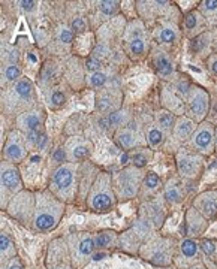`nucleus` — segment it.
Returning <instances> with one entry per match:
<instances>
[{
    "instance_id": "f257e3e1",
    "label": "nucleus",
    "mask_w": 217,
    "mask_h": 269,
    "mask_svg": "<svg viewBox=\"0 0 217 269\" xmlns=\"http://www.w3.org/2000/svg\"><path fill=\"white\" fill-rule=\"evenodd\" d=\"M65 202L54 196L50 190L36 194V206L33 215V227L38 232H50L56 229L63 217Z\"/></svg>"
},
{
    "instance_id": "f03ea898",
    "label": "nucleus",
    "mask_w": 217,
    "mask_h": 269,
    "mask_svg": "<svg viewBox=\"0 0 217 269\" xmlns=\"http://www.w3.org/2000/svg\"><path fill=\"white\" fill-rule=\"evenodd\" d=\"M139 256L154 266L168 268L174 263L175 259V241L166 236L148 238L141 245Z\"/></svg>"
},
{
    "instance_id": "7ed1b4c3",
    "label": "nucleus",
    "mask_w": 217,
    "mask_h": 269,
    "mask_svg": "<svg viewBox=\"0 0 217 269\" xmlns=\"http://www.w3.org/2000/svg\"><path fill=\"white\" fill-rule=\"evenodd\" d=\"M117 196L112 185V177L107 172H101L92 184L90 193L87 194V206L99 214L111 212L115 208Z\"/></svg>"
},
{
    "instance_id": "20e7f679",
    "label": "nucleus",
    "mask_w": 217,
    "mask_h": 269,
    "mask_svg": "<svg viewBox=\"0 0 217 269\" xmlns=\"http://www.w3.org/2000/svg\"><path fill=\"white\" fill-rule=\"evenodd\" d=\"M144 178L145 175L142 174V171L135 166L115 172L112 175V185H114L117 200L124 202V200H130L136 197L142 187Z\"/></svg>"
},
{
    "instance_id": "39448f33",
    "label": "nucleus",
    "mask_w": 217,
    "mask_h": 269,
    "mask_svg": "<svg viewBox=\"0 0 217 269\" xmlns=\"http://www.w3.org/2000/svg\"><path fill=\"white\" fill-rule=\"evenodd\" d=\"M35 100V90L27 78L18 80L11 89L3 94V109L9 114H23L21 111L29 108Z\"/></svg>"
},
{
    "instance_id": "423d86ee",
    "label": "nucleus",
    "mask_w": 217,
    "mask_h": 269,
    "mask_svg": "<svg viewBox=\"0 0 217 269\" xmlns=\"http://www.w3.org/2000/svg\"><path fill=\"white\" fill-rule=\"evenodd\" d=\"M77 165L74 163H68V165H62L51 178V185H50V191L57 196L60 200L66 202H72L75 199L77 194Z\"/></svg>"
},
{
    "instance_id": "0eeeda50",
    "label": "nucleus",
    "mask_w": 217,
    "mask_h": 269,
    "mask_svg": "<svg viewBox=\"0 0 217 269\" xmlns=\"http://www.w3.org/2000/svg\"><path fill=\"white\" fill-rule=\"evenodd\" d=\"M69 257L74 268H81L86 263H89L90 259H93L96 245H95V236L90 233H75L69 236Z\"/></svg>"
},
{
    "instance_id": "6e6552de",
    "label": "nucleus",
    "mask_w": 217,
    "mask_h": 269,
    "mask_svg": "<svg viewBox=\"0 0 217 269\" xmlns=\"http://www.w3.org/2000/svg\"><path fill=\"white\" fill-rule=\"evenodd\" d=\"M35 206H36V196L30 191H20L11 199L6 211L11 217H14L20 223L30 224L33 223Z\"/></svg>"
},
{
    "instance_id": "1a4fd4ad",
    "label": "nucleus",
    "mask_w": 217,
    "mask_h": 269,
    "mask_svg": "<svg viewBox=\"0 0 217 269\" xmlns=\"http://www.w3.org/2000/svg\"><path fill=\"white\" fill-rule=\"evenodd\" d=\"M23 191V181L15 163L2 162V209H6L11 199Z\"/></svg>"
},
{
    "instance_id": "9d476101",
    "label": "nucleus",
    "mask_w": 217,
    "mask_h": 269,
    "mask_svg": "<svg viewBox=\"0 0 217 269\" xmlns=\"http://www.w3.org/2000/svg\"><path fill=\"white\" fill-rule=\"evenodd\" d=\"M210 111V94L202 87L193 86L187 93L186 100V114L189 118H192L195 123H204V118L207 117Z\"/></svg>"
},
{
    "instance_id": "9b49d317",
    "label": "nucleus",
    "mask_w": 217,
    "mask_h": 269,
    "mask_svg": "<svg viewBox=\"0 0 217 269\" xmlns=\"http://www.w3.org/2000/svg\"><path fill=\"white\" fill-rule=\"evenodd\" d=\"M190 148L201 154L210 156L216 148V130L210 123H201L190 138Z\"/></svg>"
},
{
    "instance_id": "f8f14e48",
    "label": "nucleus",
    "mask_w": 217,
    "mask_h": 269,
    "mask_svg": "<svg viewBox=\"0 0 217 269\" xmlns=\"http://www.w3.org/2000/svg\"><path fill=\"white\" fill-rule=\"evenodd\" d=\"M177 168L178 174L184 179L193 181L202 174L204 159L201 154L189 150H183L177 154Z\"/></svg>"
},
{
    "instance_id": "ddd939ff",
    "label": "nucleus",
    "mask_w": 217,
    "mask_h": 269,
    "mask_svg": "<svg viewBox=\"0 0 217 269\" xmlns=\"http://www.w3.org/2000/svg\"><path fill=\"white\" fill-rule=\"evenodd\" d=\"M3 156L11 163H20L27 157V141L20 132H11L3 148Z\"/></svg>"
},
{
    "instance_id": "4468645a",
    "label": "nucleus",
    "mask_w": 217,
    "mask_h": 269,
    "mask_svg": "<svg viewBox=\"0 0 217 269\" xmlns=\"http://www.w3.org/2000/svg\"><path fill=\"white\" fill-rule=\"evenodd\" d=\"M208 227V220L196 211L193 206L189 208L184 214V223H183V235H186L190 239L199 238Z\"/></svg>"
},
{
    "instance_id": "2eb2a0df",
    "label": "nucleus",
    "mask_w": 217,
    "mask_h": 269,
    "mask_svg": "<svg viewBox=\"0 0 217 269\" xmlns=\"http://www.w3.org/2000/svg\"><path fill=\"white\" fill-rule=\"evenodd\" d=\"M139 217L147 220L148 223L153 224L154 229H159L163 226V221L166 218V211L163 206V202L156 199H150L145 203H142L141 209H139Z\"/></svg>"
},
{
    "instance_id": "dca6fc26",
    "label": "nucleus",
    "mask_w": 217,
    "mask_h": 269,
    "mask_svg": "<svg viewBox=\"0 0 217 269\" xmlns=\"http://www.w3.org/2000/svg\"><path fill=\"white\" fill-rule=\"evenodd\" d=\"M193 208L208 221L217 218V190H207L193 199Z\"/></svg>"
},
{
    "instance_id": "f3484780",
    "label": "nucleus",
    "mask_w": 217,
    "mask_h": 269,
    "mask_svg": "<svg viewBox=\"0 0 217 269\" xmlns=\"http://www.w3.org/2000/svg\"><path fill=\"white\" fill-rule=\"evenodd\" d=\"M44 120H45L44 111H41V109H29V111H24L23 114H20L17 117V127H18V130H21V132H24L27 135V133L42 127Z\"/></svg>"
},
{
    "instance_id": "a211bd4d",
    "label": "nucleus",
    "mask_w": 217,
    "mask_h": 269,
    "mask_svg": "<svg viewBox=\"0 0 217 269\" xmlns=\"http://www.w3.org/2000/svg\"><path fill=\"white\" fill-rule=\"evenodd\" d=\"M93 145L89 139H83V138H72L68 142V159H71L72 162H80L87 159L92 154Z\"/></svg>"
},
{
    "instance_id": "6ab92c4d",
    "label": "nucleus",
    "mask_w": 217,
    "mask_h": 269,
    "mask_svg": "<svg viewBox=\"0 0 217 269\" xmlns=\"http://www.w3.org/2000/svg\"><path fill=\"white\" fill-rule=\"evenodd\" d=\"M120 100H121V94L114 91V90H108V91H102L98 96V103L96 108L101 112H105L108 115V112H117L120 111Z\"/></svg>"
},
{
    "instance_id": "aec40b11",
    "label": "nucleus",
    "mask_w": 217,
    "mask_h": 269,
    "mask_svg": "<svg viewBox=\"0 0 217 269\" xmlns=\"http://www.w3.org/2000/svg\"><path fill=\"white\" fill-rule=\"evenodd\" d=\"M207 20L199 11H192L184 17V32L189 36H199L204 33Z\"/></svg>"
},
{
    "instance_id": "412c9836",
    "label": "nucleus",
    "mask_w": 217,
    "mask_h": 269,
    "mask_svg": "<svg viewBox=\"0 0 217 269\" xmlns=\"http://www.w3.org/2000/svg\"><path fill=\"white\" fill-rule=\"evenodd\" d=\"M196 130V123L189 118V117H180L177 118V123H175V127L172 130L174 133V138L180 142H186V141H190L192 135L195 133Z\"/></svg>"
},
{
    "instance_id": "4be33fe9",
    "label": "nucleus",
    "mask_w": 217,
    "mask_h": 269,
    "mask_svg": "<svg viewBox=\"0 0 217 269\" xmlns=\"http://www.w3.org/2000/svg\"><path fill=\"white\" fill-rule=\"evenodd\" d=\"M163 197L169 205H180L184 200V187L178 179H169L163 187Z\"/></svg>"
},
{
    "instance_id": "5701e85b",
    "label": "nucleus",
    "mask_w": 217,
    "mask_h": 269,
    "mask_svg": "<svg viewBox=\"0 0 217 269\" xmlns=\"http://www.w3.org/2000/svg\"><path fill=\"white\" fill-rule=\"evenodd\" d=\"M115 142H117L121 148H124V150H132V148H135V147L139 144L136 129H133L132 124H127V126L118 129V132L115 133Z\"/></svg>"
},
{
    "instance_id": "b1692460",
    "label": "nucleus",
    "mask_w": 217,
    "mask_h": 269,
    "mask_svg": "<svg viewBox=\"0 0 217 269\" xmlns=\"http://www.w3.org/2000/svg\"><path fill=\"white\" fill-rule=\"evenodd\" d=\"M153 63H154V68H156V72L162 77V78H169L174 75V65L172 62L169 60V57L162 53V51H156L154 56H153Z\"/></svg>"
},
{
    "instance_id": "393cba45",
    "label": "nucleus",
    "mask_w": 217,
    "mask_h": 269,
    "mask_svg": "<svg viewBox=\"0 0 217 269\" xmlns=\"http://www.w3.org/2000/svg\"><path fill=\"white\" fill-rule=\"evenodd\" d=\"M141 238L135 233L133 229L124 232L123 235H120V239H118V245L121 250L127 251V253H138L139 254V250H141Z\"/></svg>"
},
{
    "instance_id": "a878e982",
    "label": "nucleus",
    "mask_w": 217,
    "mask_h": 269,
    "mask_svg": "<svg viewBox=\"0 0 217 269\" xmlns=\"http://www.w3.org/2000/svg\"><path fill=\"white\" fill-rule=\"evenodd\" d=\"M201 245L190 238H186L180 242V254L184 259V262H193L199 257Z\"/></svg>"
},
{
    "instance_id": "bb28decb",
    "label": "nucleus",
    "mask_w": 217,
    "mask_h": 269,
    "mask_svg": "<svg viewBox=\"0 0 217 269\" xmlns=\"http://www.w3.org/2000/svg\"><path fill=\"white\" fill-rule=\"evenodd\" d=\"M120 236L114 230H101L95 235V245L98 250H107L118 245Z\"/></svg>"
},
{
    "instance_id": "cd10ccee",
    "label": "nucleus",
    "mask_w": 217,
    "mask_h": 269,
    "mask_svg": "<svg viewBox=\"0 0 217 269\" xmlns=\"http://www.w3.org/2000/svg\"><path fill=\"white\" fill-rule=\"evenodd\" d=\"M0 253H2V262L6 263L11 259L17 257V248L14 241L11 239V236L6 232L0 233Z\"/></svg>"
},
{
    "instance_id": "c85d7f7f",
    "label": "nucleus",
    "mask_w": 217,
    "mask_h": 269,
    "mask_svg": "<svg viewBox=\"0 0 217 269\" xmlns=\"http://www.w3.org/2000/svg\"><path fill=\"white\" fill-rule=\"evenodd\" d=\"M175 123H177L175 114H172L171 111L163 109V111L157 112L156 124H157V127H159L163 133H171V132L174 130V127H175Z\"/></svg>"
},
{
    "instance_id": "c756f323",
    "label": "nucleus",
    "mask_w": 217,
    "mask_h": 269,
    "mask_svg": "<svg viewBox=\"0 0 217 269\" xmlns=\"http://www.w3.org/2000/svg\"><path fill=\"white\" fill-rule=\"evenodd\" d=\"M127 111H117V112H112L105 115L104 118H101V127L102 129H111V127H118V126H123L127 120Z\"/></svg>"
},
{
    "instance_id": "7c9ffc66",
    "label": "nucleus",
    "mask_w": 217,
    "mask_h": 269,
    "mask_svg": "<svg viewBox=\"0 0 217 269\" xmlns=\"http://www.w3.org/2000/svg\"><path fill=\"white\" fill-rule=\"evenodd\" d=\"M130 163L138 168V169H142L144 166H147V163L151 160V153L147 151V148H135L130 154Z\"/></svg>"
},
{
    "instance_id": "2f4dec72",
    "label": "nucleus",
    "mask_w": 217,
    "mask_h": 269,
    "mask_svg": "<svg viewBox=\"0 0 217 269\" xmlns=\"http://www.w3.org/2000/svg\"><path fill=\"white\" fill-rule=\"evenodd\" d=\"M160 187V178L156 172H148L144 178L142 182V190H144V196H148L151 193H156Z\"/></svg>"
},
{
    "instance_id": "473e14b6",
    "label": "nucleus",
    "mask_w": 217,
    "mask_h": 269,
    "mask_svg": "<svg viewBox=\"0 0 217 269\" xmlns=\"http://www.w3.org/2000/svg\"><path fill=\"white\" fill-rule=\"evenodd\" d=\"M163 141H165V133L157 127V124L150 126L147 132V142L150 144V147L157 148L163 144Z\"/></svg>"
},
{
    "instance_id": "72a5a7b5",
    "label": "nucleus",
    "mask_w": 217,
    "mask_h": 269,
    "mask_svg": "<svg viewBox=\"0 0 217 269\" xmlns=\"http://www.w3.org/2000/svg\"><path fill=\"white\" fill-rule=\"evenodd\" d=\"M199 12L204 15V18L213 24H217V2L216 0H207L202 2L199 6Z\"/></svg>"
},
{
    "instance_id": "f704fd0d",
    "label": "nucleus",
    "mask_w": 217,
    "mask_h": 269,
    "mask_svg": "<svg viewBox=\"0 0 217 269\" xmlns=\"http://www.w3.org/2000/svg\"><path fill=\"white\" fill-rule=\"evenodd\" d=\"M127 50L132 56L135 57H141L145 50H147V44H145V39L144 38H135V39H130L127 41Z\"/></svg>"
},
{
    "instance_id": "c9c22d12",
    "label": "nucleus",
    "mask_w": 217,
    "mask_h": 269,
    "mask_svg": "<svg viewBox=\"0 0 217 269\" xmlns=\"http://www.w3.org/2000/svg\"><path fill=\"white\" fill-rule=\"evenodd\" d=\"M177 41V29L172 24H165L160 30V42L163 45H172Z\"/></svg>"
},
{
    "instance_id": "e433bc0d",
    "label": "nucleus",
    "mask_w": 217,
    "mask_h": 269,
    "mask_svg": "<svg viewBox=\"0 0 217 269\" xmlns=\"http://www.w3.org/2000/svg\"><path fill=\"white\" fill-rule=\"evenodd\" d=\"M199 245H201L202 253H204L208 259H211V260H217V241L216 239H202V241L199 242Z\"/></svg>"
},
{
    "instance_id": "4c0bfd02",
    "label": "nucleus",
    "mask_w": 217,
    "mask_h": 269,
    "mask_svg": "<svg viewBox=\"0 0 217 269\" xmlns=\"http://www.w3.org/2000/svg\"><path fill=\"white\" fill-rule=\"evenodd\" d=\"M98 8L99 11L105 15V17H112L115 15V12L118 11L120 8V2H115V0H107V2H99L98 3Z\"/></svg>"
},
{
    "instance_id": "58836bf2",
    "label": "nucleus",
    "mask_w": 217,
    "mask_h": 269,
    "mask_svg": "<svg viewBox=\"0 0 217 269\" xmlns=\"http://www.w3.org/2000/svg\"><path fill=\"white\" fill-rule=\"evenodd\" d=\"M89 86L90 87H93V89H101V87H104L105 86V83L108 81V77H107V74H104V72H95V74H90V77H89Z\"/></svg>"
},
{
    "instance_id": "ea45409f",
    "label": "nucleus",
    "mask_w": 217,
    "mask_h": 269,
    "mask_svg": "<svg viewBox=\"0 0 217 269\" xmlns=\"http://www.w3.org/2000/svg\"><path fill=\"white\" fill-rule=\"evenodd\" d=\"M20 75H21V71H20V68L17 66V65H8L6 68H5V80L8 81V83H15V81H18V78H20Z\"/></svg>"
},
{
    "instance_id": "a19ab883",
    "label": "nucleus",
    "mask_w": 217,
    "mask_h": 269,
    "mask_svg": "<svg viewBox=\"0 0 217 269\" xmlns=\"http://www.w3.org/2000/svg\"><path fill=\"white\" fill-rule=\"evenodd\" d=\"M59 41L62 42V44H71L72 41H74V32H72V29H68V27H62L60 30H59Z\"/></svg>"
},
{
    "instance_id": "79ce46f5",
    "label": "nucleus",
    "mask_w": 217,
    "mask_h": 269,
    "mask_svg": "<svg viewBox=\"0 0 217 269\" xmlns=\"http://www.w3.org/2000/svg\"><path fill=\"white\" fill-rule=\"evenodd\" d=\"M71 27H72V30H74L75 33H83V32H86V30H87V23L84 21V18L77 17V18H74V20H72Z\"/></svg>"
},
{
    "instance_id": "37998d69",
    "label": "nucleus",
    "mask_w": 217,
    "mask_h": 269,
    "mask_svg": "<svg viewBox=\"0 0 217 269\" xmlns=\"http://www.w3.org/2000/svg\"><path fill=\"white\" fill-rule=\"evenodd\" d=\"M101 66H102V63H101V60L96 59V57H89V59L86 60V69H87L89 72H92V74L99 72Z\"/></svg>"
},
{
    "instance_id": "c03bdc74",
    "label": "nucleus",
    "mask_w": 217,
    "mask_h": 269,
    "mask_svg": "<svg viewBox=\"0 0 217 269\" xmlns=\"http://www.w3.org/2000/svg\"><path fill=\"white\" fill-rule=\"evenodd\" d=\"M65 100H66L65 94H63L62 91H59V90H56V91L51 94V103H53L54 106H62V105L65 103Z\"/></svg>"
},
{
    "instance_id": "a18cd8bd",
    "label": "nucleus",
    "mask_w": 217,
    "mask_h": 269,
    "mask_svg": "<svg viewBox=\"0 0 217 269\" xmlns=\"http://www.w3.org/2000/svg\"><path fill=\"white\" fill-rule=\"evenodd\" d=\"M2 269H24V266H23V263H21V260L18 257H14L9 262L3 263V268Z\"/></svg>"
},
{
    "instance_id": "49530a36",
    "label": "nucleus",
    "mask_w": 217,
    "mask_h": 269,
    "mask_svg": "<svg viewBox=\"0 0 217 269\" xmlns=\"http://www.w3.org/2000/svg\"><path fill=\"white\" fill-rule=\"evenodd\" d=\"M53 159H54L57 163H63V162L68 159V153H66V150H63V148L56 150V151L53 153Z\"/></svg>"
},
{
    "instance_id": "de8ad7c7",
    "label": "nucleus",
    "mask_w": 217,
    "mask_h": 269,
    "mask_svg": "<svg viewBox=\"0 0 217 269\" xmlns=\"http://www.w3.org/2000/svg\"><path fill=\"white\" fill-rule=\"evenodd\" d=\"M54 71H56V66H54V65H51V66H50V63L45 65L44 69H42V80H44V81H45V80H50V78L54 75Z\"/></svg>"
},
{
    "instance_id": "09e8293b",
    "label": "nucleus",
    "mask_w": 217,
    "mask_h": 269,
    "mask_svg": "<svg viewBox=\"0 0 217 269\" xmlns=\"http://www.w3.org/2000/svg\"><path fill=\"white\" fill-rule=\"evenodd\" d=\"M24 9H27V11H32L35 6H36V2H21L20 3Z\"/></svg>"
},
{
    "instance_id": "8fccbe9b",
    "label": "nucleus",
    "mask_w": 217,
    "mask_h": 269,
    "mask_svg": "<svg viewBox=\"0 0 217 269\" xmlns=\"http://www.w3.org/2000/svg\"><path fill=\"white\" fill-rule=\"evenodd\" d=\"M50 269H77V268H74V265H72V263H62V265L51 266Z\"/></svg>"
},
{
    "instance_id": "3c124183",
    "label": "nucleus",
    "mask_w": 217,
    "mask_h": 269,
    "mask_svg": "<svg viewBox=\"0 0 217 269\" xmlns=\"http://www.w3.org/2000/svg\"><path fill=\"white\" fill-rule=\"evenodd\" d=\"M210 69L213 71L214 75H217V59H211L210 60Z\"/></svg>"
},
{
    "instance_id": "603ef678",
    "label": "nucleus",
    "mask_w": 217,
    "mask_h": 269,
    "mask_svg": "<svg viewBox=\"0 0 217 269\" xmlns=\"http://www.w3.org/2000/svg\"><path fill=\"white\" fill-rule=\"evenodd\" d=\"M187 269H208L202 262H198V263H193V265H190Z\"/></svg>"
},
{
    "instance_id": "864d4df0",
    "label": "nucleus",
    "mask_w": 217,
    "mask_h": 269,
    "mask_svg": "<svg viewBox=\"0 0 217 269\" xmlns=\"http://www.w3.org/2000/svg\"><path fill=\"white\" fill-rule=\"evenodd\" d=\"M105 257H107V253H96V254H93V260H102Z\"/></svg>"
},
{
    "instance_id": "5fc2aeb1",
    "label": "nucleus",
    "mask_w": 217,
    "mask_h": 269,
    "mask_svg": "<svg viewBox=\"0 0 217 269\" xmlns=\"http://www.w3.org/2000/svg\"><path fill=\"white\" fill-rule=\"evenodd\" d=\"M216 148H217V129H216Z\"/></svg>"
}]
</instances>
